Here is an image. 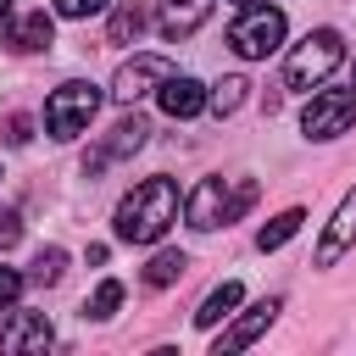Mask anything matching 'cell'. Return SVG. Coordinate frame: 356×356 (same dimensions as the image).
I'll return each instance as SVG.
<instances>
[{"instance_id":"1","label":"cell","mask_w":356,"mask_h":356,"mask_svg":"<svg viewBox=\"0 0 356 356\" xmlns=\"http://www.w3.org/2000/svg\"><path fill=\"white\" fill-rule=\"evenodd\" d=\"M172 222H178V184L172 178H145L117 206V239L122 245H156Z\"/></svg>"},{"instance_id":"2","label":"cell","mask_w":356,"mask_h":356,"mask_svg":"<svg viewBox=\"0 0 356 356\" xmlns=\"http://www.w3.org/2000/svg\"><path fill=\"white\" fill-rule=\"evenodd\" d=\"M250 206H256V184L250 178H200L195 195H189V228H200V234L228 228Z\"/></svg>"},{"instance_id":"3","label":"cell","mask_w":356,"mask_h":356,"mask_svg":"<svg viewBox=\"0 0 356 356\" xmlns=\"http://www.w3.org/2000/svg\"><path fill=\"white\" fill-rule=\"evenodd\" d=\"M339 61H345V39H339L334 28H312V33L289 50V61H284V83H289V89H312V83H323Z\"/></svg>"},{"instance_id":"4","label":"cell","mask_w":356,"mask_h":356,"mask_svg":"<svg viewBox=\"0 0 356 356\" xmlns=\"http://www.w3.org/2000/svg\"><path fill=\"white\" fill-rule=\"evenodd\" d=\"M95 111H100V89L83 83V78H72V83L50 89V100H44V134L72 139V134H83L95 122Z\"/></svg>"},{"instance_id":"5","label":"cell","mask_w":356,"mask_h":356,"mask_svg":"<svg viewBox=\"0 0 356 356\" xmlns=\"http://www.w3.org/2000/svg\"><path fill=\"white\" fill-rule=\"evenodd\" d=\"M284 11L278 6H250L234 28H228V50L234 56H245V61H261V56H273L278 44H284Z\"/></svg>"},{"instance_id":"6","label":"cell","mask_w":356,"mask_h":356,"mask_svg":"<svg viewBox=\"0 0 356 356\" xmlns=\"http://www.w3.org/2000/svg\"><path fill=\"white\" fill-rule=\"evenodd\" d=\"M350 122H356V89H323V95H312V106L300 111L306 139H339Z\"/></svg>"},{"instance_id":"7","label":"cell","mask_w":356,"mask_h":356,"mask_svg":"<svg viewBox=\"0 0 356 356\" xmlns=\"http://www.w3.org/2000/svg\"><path fill=\"white\" fill-rule=\"evenodd\" d=\"M167 72H172V67H167V56H134V61H122V67H117L111 95H117L122 106H134V100H139V95H150Z\"/></svg>"},{"instance_id":"8","label":"cell","mask_w":356,"mask_h":356,"mask_svg":"<svg viewBox=\"0 0 356 356\" xmlns=\"http://www.w3.org/2000/svg\"><path fill=\"white\" fill-rule=\"evenodd\" d=\"M145 134H150V122H145L139 111H134V117H122V122H117V128L106 134V145H95V150H83V172L95 178V172H100L106 161H117V156H134V150L145 145Z\"/></svg>"},{"instance_id":"9","label":"cell","mask_w":356,"mask_h":356,"mask_svg":"<svg viewBox=\"0 0 356 356\" xmlns=\"http://www.w3.org/2000/svg\"><path fill=\"white\" fill-rule=\"evenodd\" d=\"M278 306H284L278 295H267V300H256V306H250V312H245V317H239L234 328H222V334H217V345H211V350H217V356H228V350H245V345H256V339H261V334L273 328V317H278Z\"/></svg>"},{"instance_id":"10","label":"cell","mask_w":356,"mask_h":356,"mask_svg":"<svg viewBox=\"0 0 356 356\" xmlns=\"http://www.w3.org/2000/svg\"><path fill=\"white\" fill-rule=\"evenodd\" d=\"M56 334H50V317L44 312H11L0 323V350H44Z\"/></svg>"},{"instance_id":"11","label":"cell","mask_w":356,"mask_h":356,"mask_svg":"<svg viewBox=\"0 0 356 356\" xmlns=\"http://www.w3.org/2000/svg\"><path fill=\"white\" fill-rule=\"evenodd\" d=\"M350 245H356V189H350V195L339 200V211L328 217V234H323V245H317L312 261H317V267H334Z\"/></svg>"},{"instance_id":"12","label":"cell","mask_w":356,"mask_h":356,"mask_svg":"<svg viewBox=\"0 0 356 356\" xmlns=\"http://www.w3.org/2000/svg\"><path fill=\"white\" fill-rule=\"evenodd\" d=\"M156 100H161L167 117H195V111L206 106V89H200V78H189V72H167V78L156 83Z\"/></svg>"},{"instance_id":"13","label":"cell","mask_w":356,"mask_h":356,"mask_svg":"<svg viewBox=\"0 0 356 356\" xmlns=\"http://www.w3.org/2000/svg\"><path fill=\"white\" fill-rule=\"evenodd\" d=\"M206 17H211V0H161V33H167L172 44L189 39Z\"/></svg>"},{"instance_id":"14","label":"cell","mask_w":356,"mask_h":356,"mask_svg":"<svg viewBox=\"0 0 356 356\" xmlns=\"http://www.w3.org/2000/svg\"><path fill=\"white\" fill-rule=\"evenodd\" d=\"M50 39H56L50 11H28V17H17V22L6 28V44H11V50H22V56H28V50H44Z\"/></svg>"},{"instance_id":"15","label":"cell","mask_w":356,"mask_h":356,"mask_svg":"<svg viewBox=\"0 0 356 356\" xmlns=\"http://www.w3.org/2000/svg\"><path fill=\"white\" fill-rule=\"evenodd\" d=\"M145 22H150L145 0H122V6L111 11V28H106V39H111V44H134V39L145 33Z\"/></svg>"},{"instance_id":"16","label":"cell","mask_w":356,"mask_h":356,"mask_svg":"<svg viewBox=\"0 0 356 356\" xmlns=\"http://www.w3.org/2000/svg\"><path fill=\"white\" fill-rule=\"evenodd\" d=\"M239 300H245V289H239V284L228 278V284H217V289H211V295L200 300V312H195V323H200V328H217V323H222V317H228V312H234Z\"/></svg>"},{"instance_id":"17","label":"cell","mask_w":356,"mask_h":356,"mask_svg":"<svg viewBox=\"0 0 356 356\" xmlns=\"http://www.w3.org/2000/svg\"><path fill=\"white\" fill-rule=\"evenodd\" d=\"M300 222H306V211H300V206H289V211H278L273 222H261L256 245H261V250H278L284 239H295V234H300Z\"/></svg>"},{"instance_id":"18","label":"cell","mask_w":356,"mask_h":356,"mask_svg":"<svg viewBox=\"0 0 356 356\" xmlns=\"http://www.w3.org/2000/svg\"><path fill=\"white\" fill-rule=\"evenodd\" d=\"M61 278H67V250H61V245H44V250L33 256V267H28V284L50 289V284H61Z\"/></svg>"},{"instance_id":"19","label":"cell","mask_w":356,"mask_h":356,"mask_svg":"<svg viewBox=\"0 0 356 356\" xmlns=\"http://www.w3.org/2000/svg\"><path fill=\"white\" fill-rule=\"evenodd\" d=\"M184 267H189L184 250H161V256H150V267H145V289H167V284H178Z\"/></svg>"},{"instance_id":"20","label":"cell","mask_w":356,"mask_h":356,"mask_svg":"<svg viewBox=\"0 0 356 356\" xmlns=\"http://www.w3.org/2000/svg\"><path fill=\"white\" fill-rule=\"evenodd\" d=\"M245 89H250V83H245L239 72H228L222 83H211V95H206V100H211V111H217V117H228V111H239V106H245Z\"/></svg>"},{"instance_id":"21","label":"cell","mask_w":356,"mask_h":356,"mask_svg":"<svg viewBox=\"0 0 356 356\" xmlns=\"http://www.w3.org/2000/svg\"><path fill=\"white\" fill-rule=\"evenodd\" d=\"M117 306H122V284H117V278H106V284H100V289L89 295V306H83V317H111Z\"/></svg>"},{"instance_id":"22","label":"cell","mask_w":356,"mask_h":356,"mask_svg":"<svg viewBox=\"0 0 356 356\" xmlns=\"http://www.w3.org/2000/svg\"><path fill=\"white\" fill-rule=\"evenodd\" d=\"M22 284H28L22 273H11V267H0V312H11V306H17V295H22Z\"/></svg>"},{"instance_id":"23","label":"cell","mask_w":356,"mask_h":356,"mask_svg":"<svg viewBox=\"0 0 356 356\" xmlns=\"http://www.w3.org/2000/svg\"><path fill=\"white\" fill-rule=\"evenodd\" d=\"M111 0H56V11L61 17H95V11H106Z\"/></svg>"},{"instance_id":"24","label":"cell","mask_w":356,"mask_h":356,"mask_svg":"<svg viewBox=\"0 0 356 356\" xmlns=\"http://www.w3.org/2000/svg\"><path fill=\"white\" fill-rule=\"evenodd\" d=\"M17 239H22V217L17 211H0V250H11Z\"/></svg>"},{"instance_id":"25","label":"cell","mask_w":356,"mask_h":356,"mask_svg":"<svg viewBox=\"0 0 356 356\" xmlns=\"http://www.w3.org/2000/svg\"><path fill=\"white\" fill-rule=\"evenodd\" d=\"M0 139L6 145H28V117H6L0 122Z\"/></svg>"},{"instance_id":"26","label":"cell","mask_w":356,"mask_h":356,"mask_svg":"<svg viewBox=\"0 0 356 356\" xmlns=\"http://www.w3.org/2000/svg\"><path fill=\"white\" fill-rule=\"evenodd\" d=\"M234 6H239V11H250V6H256V0H234Z\"/></svg>"},{"instance_id":"27","label":"cell","mask_w":356,"mask_h":356,"mask_svg":"<svg viewBox=\"0 0 356 356\" xmlns=\"http://www.w3.org/2000/svg\"><path fill=\"white\" fill-rule=\"evenodd\" d=\"M0 17H11V0H0Z\"/></svg>"},{"instance_id":"28","label":"cell","mask_w":356,"mask_h":356,"mask_svg":"<svg viewBox=\"0 0 356 356\" xmlns=\"http://www.w3.org/2000/svg\"><path fill=\"white\" fill-rule=\"evenodd\" d=\"M350 89H356V78H350Z\"/></svg>"}]
</instances>
